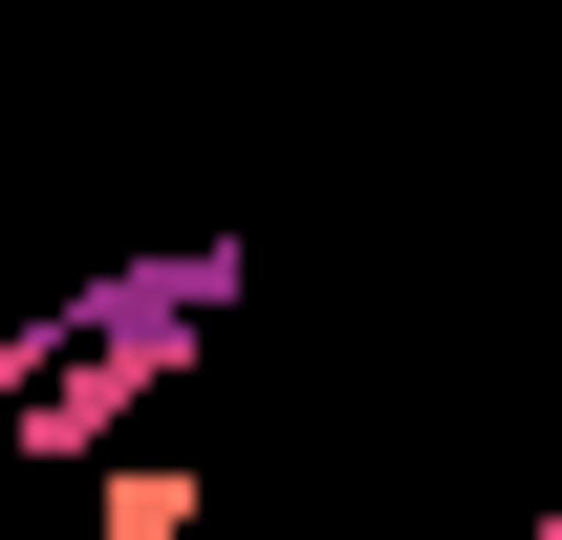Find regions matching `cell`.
Listing matches in <instances>:
<instances>
[{
    "mask_svg": "<svg viewBox=\"0 0 562 540\" xmlns=\"http://www.w3.org/2000/svg\"><path fill=\"white\" fill-rule=\"evenodd\" d=\"M216 303H238V238H151V260H109L87 303H44V325L0 346V368H22V390H0V454L22 475H109L131 410L173 390V368H216Z\"/></svg>",
    "mask_w": 562,
    "mask_h": 540,
    "instance_id": "cell-1",
    "label": "cell"
},
{
    "mask_svg": "<svg viewBox=\"0 0 562 540\" xmlns=\"http://www.w3.org/2000/svg\"><path fill=\"white\" fill-rule=\"evenodd\" d=\"M87 540H216V475H173V454H109Z\"/></svg>",
    "mask_w": 562,
    "mask_h": 540,
    "instance_id": "cell-2",
    "label": "cell"
},
{
    "mask_svg": "<svg viewBox=\"0 0 562 540\" xmlns=\"http://www.w3.org/2000/svg\"><path fill=\"white\" fill-rule=\"evenodd\" d=\"M0 390H22V368H0Z\"/></svg>",
    "mask_w": 562,
    "mask_h": 540,
    "instance_id": "cell-3",
    "label": "cell"
}]
</instances>
